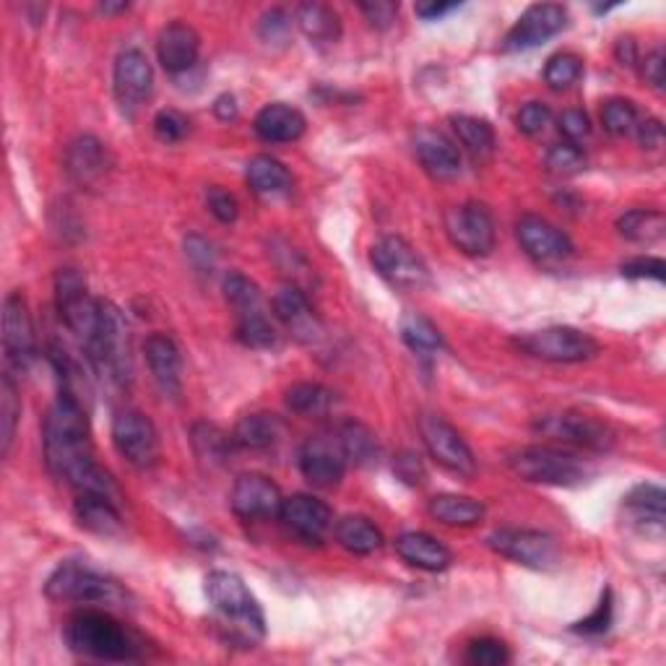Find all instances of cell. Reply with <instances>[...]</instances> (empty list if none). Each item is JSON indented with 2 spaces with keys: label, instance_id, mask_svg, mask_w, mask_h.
Returning a JSON list of instances; mask_svg holds the SVG:
<instances>
[{
  "label": "cell",
  "instance_id": "obj_1",
  "mask_svg": "<svg viewBox=\"0 0 666 666\" xmlns=\"http://www.w3.org/2000/svg\"><path fill=\"white\" fill-rule=\"evenodd\" d=\"M42 446H45L50 474L74 487L78 495L95 492V495L118 500V487L112 477L95 461L89 417H86L81 398L68 396V393L57 396L45 417V427H42Z\"/></svg>",
  "mask_w": 666,
  "mask_h": 666
},
{
  "label": "cell",
  "instance_id": "obj_2",
  "mask_svg": "<svg viewBox=\"0 0 666 666\" xmlns=\"http://www.w3.org/2000/svg\"><path fill=\"white\" fill-rule=\"evenodd\" d=\"M63 638L76 656L97 658V662H139L146 656V643L139 633L99 610L74 614L66 622Z\"/></svg>",
  "mask_w": 666,
  "mask_h": 666
},
{
  "label": "cell",
  "instance_id": "obj_3",
  "mask_svg": "<svg viewBox=\"0 0 666 666\" xmlns=\"http://www.w3.org/2000/svg\"><path fill=\"white\" fill-rule=\"evenodd\" d=\"M86 362L95 368L97 375L125 389L133 375L131 360V331H128L125 315L110 299H99V320L95 336L84 343Z\"/></svg>",
  "mask_w": 666,
  "mask_h": 666
},
{
  "label": "cell",
  "instance_id": "obj_4",
  "mask_svg": "<svg viewBox=\"0 0 666 666\" xmlns=\"http://www.w3.org/2000/svg\"><path fill=\"white\" fill-rule=\"evenodd\" d=\"M206 597L221 620L232 625V638H240L245 646H253L266 635V618L261 604L240 576L227 570H214L206 576Z\"/></svg>",
  "mask_w": 666,
  "mask_h": 666
},
{
  "label": "cell",
  "instance_id": "obj_5",
  "mask_svg": "<svg viewBox=\"0 0 666 666\" xmlns=\"http://www.w3.org/2000/svg\"><path fill=\"white\" fill-rule=\"evenodd\" d=\"M507 467L515 477L532 484H553V487H578L589 479V463L581 461L576 454L568 450L549 448V446H526L513 450L507 456Z\"/></svg>",
  "mask_w": 666,
  "mask_h": 666
},
{
  "label": "cell",
  "instance_id": "obj_6",
  "mask_svg": "<svg viewBox=\"0 0 666 666\" xmlns=\"http://www.w3.org/2000/svg\"><path fill=\"white\" fill-rule=\"evenodd\" d=\"M47 599L76 601V604H123L125 591L112 578L84 568L78 563H63L45 583Z\"/></svg>",
  "mask_w": 666,
  "mask_h": 666
},
{
  "label": "cell",
  "instance_id": "obj_7",
  "mask_svg": "<svg viewBox=\"0 0 666 666\" xmlns=\"http://www.w3.org/2000/svg\"><path fill=\"white\" fill-rule=\"evenodd\" d=\"M532 429L536 435H542V438L557 443V446L597 450V454H604V450L614 446L612 427L597 417H589V414H544V417H536Z\"/></svg>",
  "mask_w": 666,
  "mask_h": 666
},
{
  "label": "cell",
  "instance_id": "obj_8",
  "mask_svg": "<svg viewBox=\"0 0 666 666\" xmlns=\"http://www.w3.org/2000/svg\"><path fill=\"white\" fill-rule=\"evenodd\" d=\"M515 347L544 362H586L599 354V341L570 326H553L515 336Z\"/></svg>",
  "mask_w": 666,
  "mask_h": 666
},
{
  "label": "cell",
  "instance_id": "obj_9",
  "mask_svg": "<svg viewBox=\"0 0 666 666\" xmlns=\"http://www.w3.org/2000/svg\"><path fill=\"white\" fill-rule=\"evenodd\" d=\"M55 305H57V313H61L63 324H66L68 331L74 334L84 347V343L95 336V328L99 320V299L89 295V286H86V279L81 276V271L76 269L57 271Z\"/></svg>",
  "mask_w": 666,
  "mask_h": 666
},
{
  "label": "cell",
  "instance_id": "obj_10",
  "mask_svg": "<svg viewBox=\"0 0 666 666\" xmlns=\"http://www.w3.org/2000/svg\"><path fill=\"white\" fill-rule=\"evenodd\" d=\"M370 261L378 274H381L391 286H396V290L417 292V290H425L429 284L427 263L422 261V255L410 245V242L404 238H396V234H389V238L375 242V245H372Z\"/></svg>",
  "mask_w": 666,
  "mask_h": 666
},
{
  "label": "cell",
  "instance_id": "obj_11",
  "mask_svg": "<svg viewBox=\"0 0 666 666\" xmlns=\"http://www.w3.org/2000/svg\"><path fill=\"white\" fill-rule=\"evenodd\" d=\"M419 435L427 454L435 458V463H440L443 469L461 479L474 477V454H471L469 443L461 438V433L450 422L438 417V414H422Z\"/></svg>",
  "mask_w": 666,
  "mask_h": 666
},
{
  "label": "cell",
  "instance_id": "obj_12",
  "mask_svg": "<svg viewBox=\"0 0 666 666\" xmlns=\"http://www.w3.org/2000/svg\"><path fill=\"white\" fill-rule=\"evenodd\" d=\"M492 553L532 570H549L560 560V547L555 536L534 528H500L487 539Z\"/></svg>",
  "mask_w": 666,
  "mask_h": 666
},
{
  "label": "cell",
  "instance_id": "obj_13",
  "mask_svg": "<svg viewBox=\"0 0 666 666\" xmlns=\"http://www.w3.org/2000/svg\"><path fill=\"white\" fill-rule=\"evenodd\" d=\"M112 443L135 469H152L160 458V435L154 422L135 410H123L112 419Z\"/></svg>",
  "mask_w": 666,
  "mask_h": 666
},
{
  "label": "cell",
  "instance_id": "obj_14",
  "mask_svg": "<svg viewBox=\"0 0 666 666\" xmlns=\"http://www.w3.org/2000/svg\"><path fill=\"white\" fill-rule=\"evenodd\" d=\"M349 458L343 454L339 433H318L299 448V471L313 487L334 490L347 474Z\"/></svg>",
  "mask_w": 666,
  "mask_h": 666
},
{
  "label": "cell",
  "instance_id": "obj_15",
  "mask_svg": "<svg viewBox=\"0 0 666 666\" xmlns=\"http://www.w3.org/2000/svg\"><path fill=\"white\" fill-rule=\"evenodd\" d=\"M446 232L467 255H490L495 250V221L482 204L454 206L446 217Z\"/></svg>",
  "mask_w": 666,
  "mask_h": 666
},
{
  "label": "cell",
  "instance_id": "obj_16",
  "mask_svg": "<svg viewBox=\"0 0 666 666\" xmlns=\"http://www.w3.org/2000/svg\"><path fill=\"white\" fill-rule=\"evenodd\" d=\"M568 26V11L557 3H536L521 13L511 32L505 34V53H521L544 45L547 40L557 37Z\"/></svg>",
  "mask_w": 666,
  "mask_h": 666
},
{
  "label": "cell",
  "instance_id": "obj_17",
  "mask_svg": "<svg viewBox=\"0 0 666 666\" xmlns=\"http://www.w3.org/2000/svg\"><path fill=\"white\" fill-rule=\"evenodd\" d=\"M3 352L6 362L13 370H26L37 354L32 315H29L24 295L19 292H11L3 303Z\"/></svg>",
  "mask_w": 666,
  "mask_h": 666
},
{
  "label": "cell",
  "instance_id": "obj_18",
  "mask_svg": "<svg viewBox=\"0 0 666 666\" xmlns=\"http://www.w3.org/2000/svg\"><path fill=\"white\" fill-rule=\"evenodd\" d=\"M112 86L123 110H135V107L146 102L154 91V70L146 53L135 47L123 50L114 61Z\"/></svg>",
  "mask_w": 666,
  "mask_h": 666
},
{
  "label": "cell",
  "instance_id": "obj_19",
  "mask_svg": "<svg viewBox=\"0 0 666 666\" xmlns=\"http://www.w3.org/2000/svg\"><path fill=\"white\" fill-rule=\"evenodd\" d=\"M282 492L279 487L263 474H242L232 487L229 505L232 513L242 521H269L279 518L282 511Z\"/></svg>",
  "mask_w": 666,
  "mask_h": 666
},
{
  "label": "cell",
  "instance_id": "obj_20",
  "mask_svg": "<svg viewBox=\"0 0 666 666\" xmlns=\"http://www.w3.org/2000/svg\"><path fill=\"white\" fill-rule=\"evenodd\" d=\"M279 518L303 542H324L326 534L334 528V511L324 500L313 495L284 498Z\"/></svg>",
  "mask_w": 666,
  "mask_h": 666
},
{
  "label": "cell",
  "instance_id": "obj_21",
  "mask_svg": "<svg viewBox=\"0 0 666 666\" xmlns=\"http://www.w3.org/2000/svg\"><path fill=\"white\" fill-rule=\"evenodd\" d=\"M515 234H518L521 248L539 263H560L572 255V242L568 234L555 225H549L547 219L534 217V214H526V217L518 219Z\"/></svg>",
  "mask_w": 666,
  "mask_h": 666
},
{
  "label": "cell",
  "instance_id": "obj_22",
  "mask_svg": "<svg viewBox=\"0 0 666 666\" xmlns=\"http://www.w3.org/2000/svg\"><path fill=\"white\" fill-rule=\"evenodd\" d=\"M143 357H146L149 370H152L154 383L170 398L183 396V360L177 343L167 334H152L143 343Z\"/></svg>",
  "mask_w": 666,
  "mask_h": 666
},
{
  "label": "cell",
  "instance_id": "obj_23",
  "mask_svg": "<svg viewBox=\"0 0 666 666\" xmlns=\"http://www.w3.org/2000/svg\"><path fill=\"white\" fill-rule=\"evenodd\" d=\"M198 32L185 21H172V24L162 29L160 40H156V55H160L162 68L172 76L188 74L198 63Z\"/></svg>",
  "mask_w": 666,
  "mask_h": 666
},
{
  "label": "cell",
  "instance_id": "obj_24",
  "mask_svg": "<svg viewBox=\"0 0 666 666\" xmlns=\"http://www.w3.org/2000/svg\"><path fill=\"white\" fill-rule=\"evenodd\" d=\"M274 313L286 326V331L295 336L299 343H315L320 336H324V326H320V320L315 318L305 292L297 290V286L286 284L276 292Z\"/></svg>",
  "mask_w": 666,
  "mask_h": 666
},
{
  "label": "cell",
  "instance_id": "obj_25",
  "mask_svg": "<svg viewBox=\"0 0 666 666\" xmlns=\"http://www.w3.org/2000/svg\"><path fill=\"white\" fill-rule=\"evenodd\" d=\"M107 170H110V154L95 135H78L76 141L68 143L66 172L70 181L84 188H95L97 183L105 181Z\"/></svg>",
  "mask_w": 666,
  "mask_h": 666
},
{
  "label": "cell",
  "instance_id": "obj_26",
  "mask_svg": "<svg viewBox=\"0 0 666 666\" xmlns=\"http://www.w3.org/2000/svg\"><path fill=\"white\" fill-rule=\"evenodd\" d=\"M414 152L429 175L435 181H454L461 175V154H458L456 143L433 128H422L414 135Z\"/></svg>",
  "mask_w": 666,
  "mask_h": 666
},
{
  "label": "cell",
  "instance_id": "obj_27",
  "mask_svg": "<svg viewBox=\"0 0 666 666\" xmlns=\"http://www.w3.org/2000/svg\"><path fill=\"white\" fill-rule=\"evenodd\" d=\"M255 133L258 139L266 143H292L303 139L307 120L297 107H290L284 102L266 105L255 114Z\"/></svg>",
  "mask_w": 666,
  "mask_h": 666
},
{
  "label": "cell",
  "instance_id": "obj_28",
  "mask_svg": "<svg viewBox=\"0 0 666 666\" xmlns=\"http://www.w3.org/2000/svg\"><path fill=\"white\" fill-rule=\"evenodd\" d=\"M396 553L406 565L427 572H440L454 563V555L446 544L422 532L401 534L396 539Z\"/></svg>",
  "mask_w": 666,
  "mask_h": 666
},
{
  "label": "cell",
  "instance_id": "obj_29",
  "mask_svg": "<svg viewBox=\"0 0 666 666\" xmlns=\"http://www.w3.org/2000/svg\"><path fill=\"white\" fill-rule=\"evenodd\" d=\"M76 521L78 526L97 536H118L123 532V515L112 498L95 495V492H84L76 500Z\"/></svg>",
  "mask_w": 666,
  "mask_h": 666
},
{
  "label": "cell",
  "instance_id": "obj_30",
  "mask_svg": "<svg viewBox=\"0 0 666 666\" xmlns=\"http://www.w3.org/2000/svg\"><path fill=\"white\" fill-rule=\"evenodd\" d=\"M245 181L250 185V190L263 198L284 196V193H290L292 188L290 170H286L279 160H274V156H266V154H258L248 162Z\"/></svg>",
  "mask_w": 666,
  "mask_h": 666
},
{
  "label": "cell",
  "instance_id": "obj_31",
  "mask_svg": "<svg viewBox=\"0 0 666 666\" xmlns=\"http://www.w3.org/2000/svg\"><path fill=\"white\" fill-rule=\"evenodd\" d=\"M282 419L276 414H248L232 429L234 446L242 450H269L282 438Z\"/></svg>",
  "mask_w": 666,
  "mask_h": 666
},
{
  "label": "cell",
  "instance_id": "obj_32",
  "mask_svg": "<svg viewBox=\"0 0 666 666\" xmlns=\"http://www.w3.org/2000/svg\"><path fill=\"white\" fill-rule=\"evenodd\" d=\"M625 511L643 532H664V490L656 484H638L625 498Z\"/></svg>",
  "mask_w": 666,
  "mask_h": 666
},
{
  "label": "cell",
  "instance_id": "obj_33",
  "mask_svg": "<svg viewBox=\"0 0 666 666\" xmlns=\"http://www.w3.org/2000/svg\"><path fill=\"white\" fill-rule=\"evenodd\" d=\"M297 26L303 29L307 40L318 42V45H334L341 37V19L331 6L326 3H303L297 6L295 13Z\"/></svg>",
  "mask_w": 666,
  "mask_h": 666
},
{
  "label": "cell",
  "instance_id": "obj_34",
  "mask_svg": "<svg viewBox=\"0 0 666 666\" xmlns=\"http://www.w3.org/2000/svg\"><path fill=\"white\" fill-rule=\"evenodd\" d=\"M336 542L341 544L347 553L368 557L375 555L383 547V534L372 521L362 518V515H347L336 524Z\"/></svg>",
  "mask_w": 666,
  "mask_h": 666
},
{
  "label": "cell",
  "instance_id": "obj_35",
  "mask_svg": "<svg viewBox=\"0 0 666 666\" xmlns=\"http://www.w3.org/2000/svg\"><path fill=\"white\" fill-rule=\"evenodd\" d=\"M429 515L446 526H477L484 518V505L474 498L438 495L429 500Z\"/></svg>",
  "mask_w": 666,
  "mask_h": 666
},
{
  "label": "cell",
  "instance_id": "obj_36",
  "mask_svg": "<svg viewBox=\"0 0 666 666\" xmlns=\"http://www.w3.org/2000/svg\"><path fill=\"white\" fill-rule=\"evenodd\" d=\"M450 125H454L458 141L467 146V152L474 156V160L484 162L495 154V128L487 123V120L471 118V114H454Z\"/></svg>",
  "mask_w": 666,
  "mask_h": 666
},
{
  "label": "cell",
  "instance_id": "obj_37",
  "mask_svg": "<svg viewBox=\"0 0 666 666\" xmlns=\"http://www.w3.org/2000/svg\"><path fill=\"white\" fill-rule=\"evenodd\" d=\"M620 234L638 245H651L666 234V219L656 209H630L618 219Z\"/></svg>",
  "mask_w": 666,
  "mask_h": 666
},
{
  "label": "cell",
  "instance_id": "obj_38",
  "mask_svg": "<svg viewBox=\"0 0 666 666\" xmlns=\"http://www.w3.org/2000/svg\"><path fill=\"white\" fill-rule=\"evenodd\" d=\"M341 438L343 454H347L349 463H357V467H368V463H375L378 456H381V446H378L375 433L370 427H364L362 422H343V425L336 429Z\"/></svg>",
  "mask_w": 666,
  "mask_h": 666
},
{
  "label": "cell",
  "instance_id": "obj_39",
  "mask_svg": "<svg viewBox=\"0 0 666 666\" xmlns=\"http://www.w3.org/2000/svg\"><path fill=\"white\" fill-rule=\"evenodd\" d=\"M286 410L299 417H324L334 406V391L320 383H295L286 391Z\"/></svg>",
  "mask_w": 666,
  "mask_h": 666
},
{
  "label": "cell",
  "instance_id": "obj_40",
  "mask_svg": "<svg viewBox=\"0 0 666 666\" xmlns=\"http://www.w3.org/2000/svg\"><path fill=\"white\" fill-rule=\"evenodd\" d=\"M398 334L412 352L433 354V352H440L443 343H446L443 341L440 328L419 313H406L398 324Z\"/></svg>",
  "mask_w": 666,
  "mask_h": 666
},
{
  "label": "cell",
  "instance_id": "obj_41",
  "mask_svg": "<svg viewBox=\"0 0 666 666\" xmlns=\"http://www.w3.org/2000/svg\"><path fill=\"white\" fill-rule=\"evenodd\" d=\"M193 446H196V454L204 458V461L217 463V467L227 463V458L238 448L232 435H227L225 429H219L217 425H206V422L193 427Z\"/></svg>",
  "mask_w": 666,
  "mask_h": 666
},
{
  "label": "cell",
  "instance_id": "obj_42",
  "mask_svg": "<svg viewBox=\"0 0 666 666\" xmlns=\"http://www.w3.org/2000/svg\"><path fill=\"white\" fill-rule=\"evenodd\" d=\"M238 341L248 349H271L276 343V328L271 326L266 307L250 313H238Z\"/></svg>",
  "mask_w": 666,
  "mask_h": 666
},
{
  "label": "cell",
  "instance_id": "obj_43",
  "mask_svg": "<svg viewBox=\"0 0 666 666\" xmlns=\"http://www.w3.org/2000/svg\"><path fill=\"white\" fill-rule=\"evenodd\" d=\"M21 417V404H19V391L13 383L11 372H6L3 381H0V443H3V456H9L17 438V425Z\"/></svg>",
  "mask_w": 666,
  "mask_h": 666
},
{
  "label": "cell",
  "instance_id": "obj_44",
  "mask_svg": "<svg viewBox=\"0 0 666 666\" xmlns=\"http://www.w3.org/2000/svg\"><path fill=\"white\" fill-rule=\"evenodd\" d=\"M581 76H583V61L572 53L553 55L547 61V68H544V81H547L549 89L555 91L570 89V86Z\"/></svg>",
  "mask_w": 666,
  "mask_h": 666
},
{
  "label": "cell",
  "instance_id": "obj_45",
  "mask_svg": "<svg viewBox=\"0 0 666 666\" xmlns=\"http://www.w3.org/2000/svg\"><path fill=\"white\" fill-rule=\"evenodd\" d=\"M225 297L227 303L234 307V313H250V310H258V307H263L258 284L250 282L245 274H238V271L225 279Z\"/></svg>",
  "mask_w": 666,
  "mask_h": 666
},
{
  "label": "cell",
  "instance_id": "obj_46",
  "mask_svg": "<svg viewBox=\"0 0 666 666\" xmlns=\"http://www.w3.org/2000/svg\"><path fill=\"white\" fill-rule=\"evenodd\" d=\"M601 123H604L612 135L635 133V128L641 123L638 107L630 102V99H610V102L601 107Z\"/></svg>",
  "mask_w": 666,
  "mask_h": 666
},
{
  "label": "cell",
  "instance_id": "obj_47",
  "mask_svg": "<svg viewBox=\"0 0 666 666\" xmlns=\"http://www.w3.org/2000/svg\"><path fill=\"white\" fill-rule=\"evenodd\" d=\"M547 167L549 172H555V175H576V172H581L586 167V154L583 149L578 146V143H557L547 152Z\"/></svg>",
  "mask_w": 666,
  "mask_h": 666
},
{
  "label": "cell",
  "instance_id": "obj_48",
  "mask_svg": "<svg viewBox=\"0 0 666 666\" xmlns=\"http://www.w3.org/2000/svg\"><path fill=\"white\" fill-rule=\"evenodd\" d=\"M467 662L474 666H503L511 662V648L498 638L471 641L467 648Z\"/></svg>",
  "mask_w": 666,
  "mask_h": 666
},
{
  "label": "cell",
  "instance_id": "obj_49",
  "mask_svg": "<svg viewBox=\"0 0 666 666\" xmlns=\"http://www.w3.org/2000/svg\"><path fill=\"white\" fill-rule=\"evenodd\" d=\"M190 131V120L177 110H160L154 118V133L164 143L183 141Z\"/></svg>",
  "mask_w": 666,
  "mask_h": 666
},
{
  "label": "cell",
  "instance_id": "obj_50",
  "mask_svg": "<svg viewBox=\"0 0 666 666\" xmlns=\"http://www.w3.org/2000/svg\"><path fill=\"white\" fill-rule=\"evenodd\" d=\"M515 123H518V131L526 135H542L553 125V110L542 102H528L515 114Z\"/></svg>",
  "mask_w": 666,
  "mask_h": 666
},
{
  "label": "cell",
  "instance_id": "obj_51",
  "mask_svg": "<svg viewBox=\"0 0 666 666\" xmlns=\"http://www.w3.org/2000/svg\"><path fill=\"white\" fill-rule=\"evenodd\" d=\"M290 32H292V19L284 9H271L261 17L258 34H261V40L269 42V45H282V42L290 40Z\"/></svg>",
  "mask_w": 666,
  "mask_h": 666
},
{
  "label": "cell",
  "instance_id": "obj_52",
  "mask_svg": "<svg viewBox=\"0 0 666 666\" xmlns=\"http://www.w3.org/2000/svg\"><path fill=\"white\" fill-rule=\"evenodd\" d=\"M185 255H188L190 266L198 271V274H211L214 266H217V253H214V245L200 234H188L185 238Z\"/></svg>",
  "mask_w": 666,
  "mask_h": 666
},
{
  "label": "cell",
  "instance_id": "obj_53",
  "mask_svg": "<svg viewBox=\"0 0 666 666\" xmlns=\"http://www.w3.org/2000/svg\"><path fill=\"white\" fill-rule=\"evenodd\" d=\"M610 625H612V593L604 591L601 593L599 607L591 612V618L576 622V627L572 630L581 635H601L610 630Z\"/></svg>",
  "mask_w": 666,
  "mask_h": 666
},
{
  "label": "cell",
  "instance_id": "obj_54",
  "mask_svg": "<svg viewBox=\"0 0 666 666\" xmlns=\"http://www.w3.org/2000/svg\"><path fill=\"white\" fill-rule=\"evenodd\" d=\"M206 206H209V211L217 217L219 221H225V225H232L234 219H238V200L234 196L225 188H219V185H211L209 190H206Z\"/></svg>",
  "mask_w": 666,
  "mask_h": 666
},
{
  "label": "cell",
  "instance_id": "obj_55",
  "mask_svg": "<svg viewBox=\"0 0 666 666\" xmlns=\"http://www.w3.org/2000/svg\"><path fill=\"white\" fill-rule=\"evenodd\" d=\"M360 11L372 26L385 32L398 17V3H391V0H370V3H360Z\"/></svg>",
  "mask_w": 666,
  "mask_h": 666
},
{
  "label": "cell",
  "instance_id": "obj_56",
  "mask_svg": "<svg viewBox=\"0 0 666 666\" xmlns=\"http://www.w3.org/2000/svg\"><path fill=\"white\" fill-rule=\"evenodd\" d=\"M664 261L662 258H633V261L622 263V276L627 279H654L664 282Z\"/></svg>",
  "mask_w": 666,
  "mask_h": 666
},
{
  "label": "cell",
  "instance_id": "obj_57",
  "mask_svg": "<svg viewBox=\"0 0 666 666\" xmlns=\"http://www.w3.org/2000/svg\"><path fill=\"white\" fill-rule=\"evenodd\" d=\"M560 131L570 143L589 139V133H591L589 114H586L583 110H565L560 114Z\"/></svg>",
  "mask_w": 666,
  "mask_h": 666
},
{
  "label": "cell",
  "instance_id": "obj_58",
  "mask_svg": "<svg viewBox=\"0 0 666 666\" xmlns=\"http://www.w3.org/2000/svg\"><path fill=\"white\" fill-rule=\"evenodd\" d=\"M641 74H643V78H646V84H648V86H654L656 91H662V89H664V81H666V57H664V47L651 50V53L646 55V61H643Z\"/></svg>",
  "mask_w": 666,
  "mask_h": 666
},
{
  "label": "cell",
  "instance_id": "obj_59",
  "mask_svg": "<svg viewBox=\"0 0 666 666\" xmlns=\"http://www.w3.org/2000/svg\"><path fill=\"white\" fill-rule=\"evenodd\" d=\"M393 469H396L398 479H404L406 484H422V482H425V469H422L419 458L414 454H401L396 461H393Z\"/></svg>",
  "mask_w": 666,
  "mask_h": 666
},
{
  "label": "cell",
  "instance_id": "obj_60",
  "mask_svg": "<svg viewBox=\"0 0 666 666\" xmlns=\"http://www.w3.org/2000/svg\"><path fill=\"white\" fill-rule=\"evenodd\" d=\"M635 133H638V143L643 149L656 152V149L664 146V125L658 118L643 120V123H638V128H635Z\"/></svg>",
  "mask_w": 666,
  "mask_h": 666
},
{
  "label": "cell",
  "instance_id": "obj_61",
  "mask_svg": "<svg viewBox=\"0 0 666 666\" xmlns=\"http://www.w3.org/2000/svg\"><path fill=\"white\" fill-rule=\"evenodd\" d=\"M214 114H217L219 120H225V123H229V120H238V114H240L238 99H234L232 95H221L217 102H214Z\"/></svg>",
  "mask_w": 666,
  "mask_h": 666
},
{
  "label": "cell",
  "instance_id": "obj_62",
  "mask_svg": "<svg viewBox=\"0 0 666 666\" xmlns=\"http://www.w3.org/2000/svg\"><path fill=\"white\" fill-rule=\"evenodd\" d=\"M458 3H419L417 6V17L425 19V21H435L440 17H446V13L456 11Z\"/></svg>",
  "mask_w": 666,
  "mask_h": 666
},
{
  "label": "cell",
  "instance_id": "obj_63",
  "mask_svg": "<svg viewBox=\"0 0 666 666\" xmlns=\"http://www.w3.org/2000/svg\"><path fill=\"white\" fill-rule=\"evenodd\" d=\"M618 61L627 68H633L638 63V45H635L633 37H622L618 42Z\"/></svg>",
  "mask_w": 666,
  "mask_h": 666
},
{
  "label": "cell",
  "instance_id": "obj_64",
  "mask_svg": "<svg viewBox=\"0 0 666 666\" xmlns=\"http://www.w3.org/2000/svg\"><path fill=\"white\" fill-rule=\"evenodd\" d=\"M99 11H102V13H120V11H128V3H118V6L105 3V6H99Z\"/></svg>",
  "mask_w": 666,
  "mask_h": 666
}]
</instances>
